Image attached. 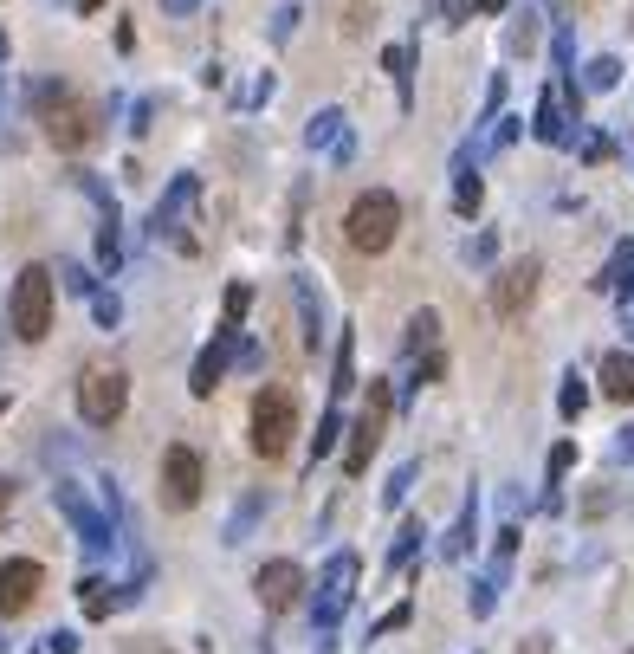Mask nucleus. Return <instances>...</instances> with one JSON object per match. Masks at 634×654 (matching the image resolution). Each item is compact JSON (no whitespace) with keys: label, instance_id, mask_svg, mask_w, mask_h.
<instances>
[{"label":"nucleus","instance_id":"2","mask_svg":"<svg viewBox=\"0 0 634 654\" xmlns=\"http://www.w3.org/2000/svg\"><path fill=\"white\" fill-rule=\"evenodd\" d=\"M298 441V395L285 383H266L253 395V454L259 460H285Z\"/></svg>","mask_w":634,"mask_h":654},{"label":"nucleus","instance_id":"46","mask_svg":"<svg viewBox=\"0 0 634 654\" xmlns=\"http://www.w3.org/2000/svg\"><path fill=\"white\" fill-rule=\"evenodd\" d=\"M440 13H447V26H460V20H466V7H460V0H440Z\"/></svg>","mask_w":634,"mask_h":654},{"label":"nucleus","instance_id":"51","mask_svg":"<svg viewBox=\"0 0 634 654\" xmlns=\"http://www.w3.org/2000/svg\"><path fill=\"white\" fill-rule=\"evenodd\" d=\"M0 59H7V33H0Z\"/></svg>","mask_w":634,"mask_h":654},{"label":"nucleus","instance_id":"9","mask_svg":"<svg viewBox=\"0 0 634 654\" xmlns=\"http://www.w3.org/2000/svg\"><path fill=\"white\" fill-rule=\"evenodd\" d=\"M356 551H337L324 564V577H317V603H311V616H317V629H337V616L350 609V596H356Z\"/></svg>","mask_w":634,"mask_h":654},{"label":"nucleus","instance_id":"17","mask_svg":"<svg viewBox=\"0 0 634 654\" xmlns=\"http://www.w3.org/2000/svg\"><path fill=\"white\" fill-rule=\"evenodd\" d=\"M596 383H602L609 402H634V357H628V350H609L602 370H596Z\"/></svg>","mask_w":634,"mask_h":654},{"label":"nucleus","instance_id":"35","mask_svg":"<svg viewBox=\"0 0 634 654\" xmlns=\"http://www.w3.org/2000/svg\"><path fill=\"white\" fill-rule=\"evenodd\" d=\"M59 285H65V292H78V298H91V292H98V285H91V272L78 266V260H65V266H59Z\"/></svg>","mask_w":634,"mask_h":654},{"label":"nucleus","instance_id":"12","mask_svg":"<svg viewBox=\"0 0 634 654\" xmlns=\"http://www.w3.org/2000/svg\"><path fill=\"white\" fill-rule=\"evenodd\" d=\"M39 590H46V570L33 564V557H7L0 564V616H26V609L39 603Z\"/></svg>","mask_w":634,"mask_h":654},{"label":"nucleus","instance_id":"44","mask_svg":"<svg viewBox=\"0 0 634 654\" xmlns=\"http://www.w3.org/2000/svg\"><path fill=\"white\" fill-rule=\"evenodd\" d=\"M292 26H298V13H292V7L272 13V39H292Z\"/></svg>","mask_w":634,"mask_h":654},{"label":"nucleus","instance_id":"10","mask_svg":"<svg viewBox=\"0 0 634 654\" xmlns=\"http://www.w3.org/2000/svg\"><path fill=\"white\" fill-rule=\"evenodd\" d=\"M576 104H583V91L570 85V78H557V85H544V98H537V143H576Z\"/></svg>","mask_w":634,"mask_h":654},{"label":"nucleus","instance_id":"23","mask_svg":"<svg viewBox=\"0 0 634 654\" xmlns=\"http://www.w3.org/2000/svg\"><path fill=\"white\" fill-rule=\"evenodd\" d=\"M473 525H479V506L466 499V512L453 519V531H447V538H440V557H466V551H473Z\"/></svg>","mask_w":634,"mask_h":654},{"label":"nucleus","instance_id":"28","mask_svg":"<svg viewBox=\"0 0 634 654\" xmlns=\"http://www.w3.org/2000/svg\"><path fill=\"white\" fill-rule=\"evenodd\" d=\"M615 85H622V65L615 59H589L583 65V91H615Z\"/></svg>","mask_w":634,"mask_h":654},{"label":"nucleus","instance_id":"36","mask_svg":"<svg viewBox=\"0 0 634 654\" xmlns=\"http://www.w3.org/2000/svg\"><path fill=\"white\" fill-rule=\"evenodd\" d=\"M415 473H421L415 460H408V467H395V480L382 486V499H389V506H402V499H408V486H415Z\"/></svg>","mask_w":634,"mask_h":654},{"label":"nucleus","instance_id":"31","mask_svg":"<svg viewBox=\"0 0 634 654\" xmlns=\"http://www.w3.org/2000/svg\"><path fill=\"white\" fill-rule=\"evenodd\" d=\"M246 305H253V292H246V285H227V318H220V331H240Z\"/></svg>","mask_w":634,"mask_h":654},{"label":"nucleus","instance_id":"22","mask_svg":"<svg viewBox=\"0 0 634 654\" xmlns=\"http://www.w3.org/2000/svg\"><path fill=\"white\" fill-rule=\"evenodd\" d=\"M356 389V337H337V363H330V395H350Z\"/></svg>","mask_w":634,"mask_h":654},{"label":"nucleus","instance_id":"33","mask_svg":"<svg viewBox=\"0 0 634 654\" xmlns=\"http://www.w3.org/2000/svg\"><path fill=\"white\" fill-rule=\"evenodd\" d=\"M557 408H563V415H583V408H589V389H583V376H563V395H557Z\"/></svg>","mask_w":634,"mask_h":654},{"label":"nucleus","instance_id":"39","mask_svg":"<svg viewBox=\"0 0 634 654\" xmlns=\"http://www.w3.org/2000/svg\"><path fill=\"white\" fill-rule=\"evenodd\" d=\"M518 136V117H492V130H486V149H505Z\"/></svg>","mask_w":634,"mask_h":654},{"label":"nucleus","instance_id":"41","mask_svg":"<svg viewBox=\"0 0 634 654\" xmlns=\"http://www.w3.org/2000/svg\"><path fill=\"white\" fill-rule=\"evenodd\" d=\"M39 648H46V654H78V635H72V629H52Z\"/></svg>","mask_w":634,"mask_h":654},{"label":"nucleus","instance_id":"19","mask_svg":"<svg viewBox=\"0 0 634 654\" xmlns=\"http://www.w3.org/2000/svg\"><path fill=\"white\" fill-rule=\"evenodd\" d=\"M292 298H298V318H305V350L317 357V344H324V298L311 292V279H298Z\"/></svg>","mask_w":634,"mask_h":654},{"label":"nucleus","instance_id":"48","mask_svg":"<svg viewBox=\"0 0 634 654\" xmlns=\"http://www.w3.org/2000/svg\"><path fill=\"white\" fill-rule=\"evenodd\" d=\"M7 506H13V486H7V473H0V519H7Z\"/></svg>","mask_w":634,"mask_h":654},{"label":"nucleus","instance_id":"47","mask_svg":"<svg viewBox=\"0 0 634 654\" xmlns=\"http://www.w3.org/2000/svg\"><path fill=\"white\" fill-rule=\"evenodd\" d=\"M512 0H473V13H505Z\"/></svg>","mask_w":634,"mask_h":654},{"label":"nucleus","instance_id":"15","mask_svg":"<svg viewBox=\"0 0 634 654\" xmlns=\"http://www.w3.org/2000/svg\"><path fill=\"white\" fill-rule=\"evenodd\" d=\"M305 143L317 149V156H330V162H350L356 156V136H350V117L337 111V104H324V111L305 124Z\"/></svg>","mask_w":634,"mask_h":654},{"label":"nucleus","instance_id":"20","mask_svg":"<svg viewBox=\"0 0 634 654\" xmlns=\"http://www.w3.org/2000/svg\"><path fill=\"white\" fill-rule=\"evenodd\" d=\"M628 279H634V240H622V247L609 253V266H602V279H596V292H615L628 305Z\"/></svg>","mask_w":634,"mask_h":654},{"label":"nucleus","instance_id":"29","mask_svg":"<svg viewBox=\"0 0 634 654\" xmlns=\"http://www.w3.org/2000/svg\"><path fill=\"white\" fill-rule=\"evenodd\" d=\"M537 20H544V13H537V7H525V13L512 20V39H505V46H512V52H531V46H537V33H544Z\"/></svg>","mask_w":634,"mask_h":654},{"label":"nucleus","instance_id":"50","mask_svg":"<svg viewBox=\"0 0 634 654\" xmlns=\"http://www.w3.org/2000/svg\"><path fill=\"white\" fill-rule=\"evenodd\" d=\"M72 7H78V13H98V7H104V0H72Z\"/></svg>","mask_w":634,"mask_h":654},{"label":"nucleus","instance_id":"21","mask_svg":"<svg viewBox=\"0 0 634 654\" xmlns=\"http://www.w3.org/2000/svg\"><path fill=\"white\" fill-rule=\"evenodd\" d=\"M266 506H272L266 493H246V499H240V512L227 519V544H246V538H253V525L266 519Z\"/></svg>","mask_w":634,"mask_h":654},{"label":"nucleus","instance_id":"30","mask_svg":"<svg viewBox=\"0 0 634 654\" xmlns=\"http://www.w3.org/2000/svg\"><path fill=\"white\" fill-rule=\"evenodd\" d=\"M382 65H389L395 91H402V104H408V65H415V52H408V46H389V52H382Z\"/></svg>","mask_w":634,"mask_h":654},{"label":"nucleus","instance_id":"24","mask_svg":"<svg viewBox=\"0 0 634 654\" xmlns=\"http://www.w3.org/2000/svg\"><path fill=\"white\" fill-rule=\"evenodd\" d=\"M434 337H440V311H415V318H408V350H415V357H421V350H434Z\"/></svg>","mask_w":634,"mask_h":654},{"label":"nucleus","instance_id":"45","mask_svg":"<svg viewBox=\"0 0 634 654\" xmlns=\"http://www.w3.org/2000/svg\"><path fill=\"white\" fill-rule=\"evenodd\" d=\"M615 460H634V428H622V441H615Z\"/></svg>","mask_w":634,"mask_h":654},{"label":"nucleus","instance_id":"7","mask_svg":"<svg viewBox=\"0 0 634 654\" xmlns=\"http://www.w3.org/2000/svg\"><path fill=\"white\" fill-rule=\"evenodd\" d=\"M123 402H130V376H123L117 363H91V370L78 376V415H85L91 428H110V421L123 415Z\"/></svg>","mask_w":634,"mask_h":654},{"label":"nucleus","instance_id":"13","mask_svg":"<svg viewBox=\"0 0 634 654\" xmlns=\"http://www.w3.org/2000/svg\"><path fill=\"white\" fill-rule=\"evenodd\" d=\"M195 195H201V182H195V175H175V188L156 201V214H149V234H156V240H175L182 253H195V240L182 234V214L195 208Z\"/></svg>","mask_w":634,"mask_h":654},{"label":"nucleus","instance_id":"32","mask_svg":"<svg viewBox=\"0 0 634 654\" xmlns=\"http://www.w3.org/2000/svg\"><path fill=\"white\" fill-rule=\"evenodd\" d=\"M337 434H343V415H337V408H330V415H324V421H317V434H311V454H317V460H324V454H330V447H337Z\"/></svg>","mask_w":634,"mask_h":654},{"label":"nucleus","instance_id":"43","mask_svg":"<svg viewBox=\"0 0 634 654\" xmlns=\"http://www.w3.org/2000/svg\"><path fill=\"white\" fill-rule=\"evenodd\" d=\"M492 260V234H473L466 240V266H486Z\"/></svg>","mask_w":634,"mask_h":654},{"label":"nucleus","instance_id":"53","mask_svg":"<svg viewBox=\"0 0 634 654\" xmlns=\"http://www.w3.org/2000/svg\"><path fill=\"white\" fill-rule=\"evenodd\" d=\"M628 654H634V648H628Z\"/></svg>","mask_w":634,"mask_h":654},{"label":"nucleus","instance_id":"49","mask_svg":"<svg viewBox=\"0 0 634 654\" xmlns=\"http://www.w3.org/2000/svg\"><path fill=\"white\" fill-rule=\"evenodd\" d=\"M162 7H169V13H195V0H162Z\"/></svg>","mask_w":634,"mask_h":654},{"label":"nucleus","instance_id":"26","mask_svg":"<svg viewBox=\"0 0 634 654\" xmlns=\"http://www.w3.org/2000/svg\"><path fill=\"white\" fill-rule=\"evenodd\" d=\"M117 260H123V247H117V208H104V227H98V266L117 272Z\"/></svg>","mask_w":634,"mask_h":654},{"label":"nucleus","instance_id":"34","mask_svg":"<svg viewBox=\"0 0 634 654\" xmlns=\"http://www.w3.org/2000/svg\"><path fill=\"white\" fill-rule=\"evenodd\" d=\"M91 311H98L104 331H117V324H123V298L117 292H91Z\"/></svg>","mask_w":634,"mask_h":654},{"label":"nucleus","instance_id":"27","mask_svg":"<svg viewBox=\"0 0 634 654\" xmlns=\"http://www.w3.org/2000/svg\"><path fill=\"white\" fill-rule=\"evenodd\" d=\"M479 201H486V188H479V175H473V169H460V182H453V208H460L466 221H473V214H479Z\"/></svg>","mask_w":634,"mask_h":654},{"label":"nucleus","instance_id":"11","mask_svg":"<svg viewBox=\"0 0 634 654\" xmlns=\"http://www.w3.org/2000/svg\"><path fill=\"white\" fill-rule=\"evenodd\" d=\"M253 596H259L266 616H285V609H298V596H305V570H298L292 557H272V564H259Z\"/></svg>","mask_w":634,"mask_h":654},{"label":"nucleus","instance_id":"8","mask_svg":"<svg viewBox=\"0 0 634 654\" xmlns=\"http://www.w3.org/2000/svg\"><path fill=\"white\" fill-rule=\"evenodd\" d=\"M201 486H208V467L188 441H169L162 447V506L169 512H195L201 506Z\"/></svg>","mask_w":634,"mask_h":654},{"label":"nucleus","instance_id":"18","mask_svg":"<svg viewBox=\"0 0 634 654\" xmlns=\"http://www.w3.org/2000/svg\"><path fill=\"white\" fill-rule=\"evenodd\" d=\"M123 603H130V590H110L104 577H85V583H78V609H85L91 622H104L110 609H123Z\"/></svg>","mask_w":634,"mask_h":654},{"label":"nucleus","instance_id":"37","mask_svg":"<svg viewBox=\"0 0 634 654\" xmlns=\"http://www.w3.org/2000/svg\"><path fill=\"white\" fill-rule=\"evenodd\" d=\"M440 370H447V357H440V350H427V357L415 363V383H408V389H427V383H440Z\"/></svg>","mask_w":634,"mask_h":654},{"label":"nucleus","instance_id":"25","mask_svg":"<svg viewBox=\"0 0 634 654\" xmlns=\"http://www.w3.org/2000/svg\"><path fill=\"white\" fill-rule=\"evenodd\" d=\"M421 538H427V531H421V519H408L402 531H395V544H389V570H402V564H408V557H415V551H421Z\"/></svg>","mask_w":634,"mask_h":654},{"label":"nucleus","instance_id":"38","mask_svg":"<svg viewBox=\"0 0 634 654\" xmlns=\"http://www.w3.org/2000/svg\"><path fill=\"white\" fill-rule=\"evenodd\" d=\"M408 616H415V603H395V609H389V616H382L369 635H395V629H408Z\"/></svg>","mask_w":634,"mask_h":654},{"label":"nucleus","instance_id":"1","mask_svg":"<svg viewBox=\"0 0 634 654\" xmlns=\"http://www.w3.org/2000/svg\"><path fill=\"white\" fill-rule=\"evenodd\" d=\"M33 104H39V124H46L52 149H91L104 136V104L78 98V91H65V85H39Z\"/></svg>","mask_w":634,"mask_h":654},{"label":"nucleus","instance_id":"14","mask_svg":"<svg viewBox=\"0 0 634 654\" xmlns=\"http://www.w3.org/2000/svg\"><path fill=\"white\" fill-rule=\"evenodd\" d=\"M537 279H544L537 260H512L499 279H492V311H499V318H525L531 298H537Z\"/></svg>","mask_w":634,"mask_h":654},{"label":"nucleus","instance_id":"4","mask_svg":"<svg viewBox=\"0 0 634 654\" xmlns=\"http://www.w3.org/2000/svg\"><path fill=\"white\" fill-rule=\"evenodd\" d=\"M7 324L20 344H39L52 331V266H26L13 279V298H7Z\"/></svg>","mask_w":634,"mask_h":654},{"label":"nucleus","instance_id":"40","mask_svg":"<svg viewBox=\"0 0 634 654\" xmlns=\"http://www.w3.org/2000/svg\"><path fill=\"white\" fill-rule=\"evenodd\" d=\"M570 460H576V447H570V441H557V447H550V486H557L563 473H570Z\"/></svg>","mask_w":634,"mask_h":654},{"label":"nucleus","instance_id":"5","mask_svg":"<svg viewBox=\"0 0 634 654\" xmlns=\"http://www.w3.org/2000/svg\"><path fill=\"white\" fill-rule=\"evenodd\" d=\"M52 506H59V519L72 525V538L85 544L91 557L117 551V525H110V512H98V506H91V499H85V486H78V480H59V486H52Z\"/></svg>","mask_w":634,"mask_h":654},{"label":"nucleus","instance_id":"3","mask_svg":"<svg viewBox=\"0 0 634 654\" xmlns=\"http://www.w3.org/2000/svg\"><path fill=\"white\" fill-rule=\"evenodd\" d=\"M395 227H402V201H395L389 188L356 195L350 214H343V240H350L356 253H389L395 247Z\"/></svg>","mask_w":634,"mask_h":654},{"label":"nucleus","instance_id":"16","mask_svg":"<svg viewBox=\"0 0 634 654\" xmlns=\"http://www.w3.org/2000/svg\"><path fill=\"white\" fill-rule=\"evenodd\" d=\"M233 344H240V331H214V344L195 357V370H188V389L208 402V395L220 389V376H227V357H233Z\"/></svg>","mask_w":634,"mask_h":654},{"label":"nucleus","instance_id":"52","mask_svg":"<svg viewBox=\"0 0 634 654\" xmlns=\"http://www.w3.org/2000/svg\"><path fill=\"white\" fill-rule=\"evenodd\" d=\"M0 648H7V642H0Z\"/></svg>","mask_w":634,"mask_h":654},{"label":"nucleus","instance_id":"6","mask_svg":"<svg viewBox=\"0 0 634 654\" xmlns=\"http://www.w3.org/2000/svg\"><path fill=\"white\" fill-rule=\"evenodd\" d=\"M389 408H395V389L389 383H369V402H363V415H356V428H350V447H343V473H350V480H363V473H369L382 434H389Z\"/></svg>","mask_w":634,"mask_h":654},{"label":"nucleus","instance_id":"42","mask_svg":"<svg viewBox=\"0 0 634 654\" xmlns=\"http://www.w3.org/2000/svg\"><path fill=\"white\" fill-rule=\"evenodd\" d=\"M609 156H615L609 136H583V162H609Z\"/></svg>","mask_w":634,"mask_h":654}]
</instances>
